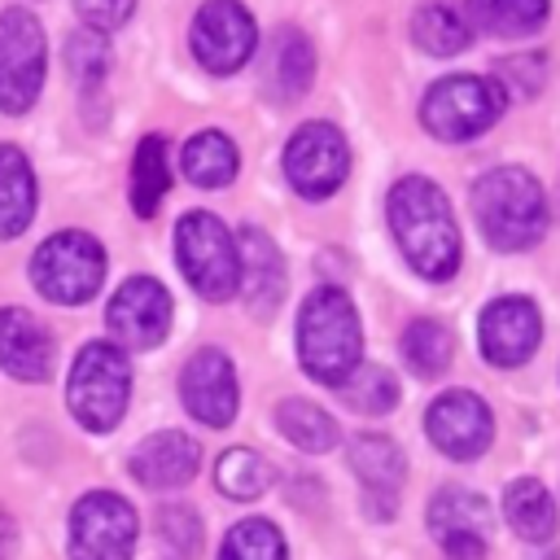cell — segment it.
<instances>
[{"mask_svg":"<svg viewBox=\"0 0 560 560\" xmlns=\"http://www.w3.org/2000/svg\"><path fill=\"white\" fill-rule=\"evenodd\" d=\"M389 214V232L402 249V258L411 262L416 276L424 280H451L459 271L464 245H459V223L451 214L446 192L424 179V175H402L389 188L385 201Z\"/></svg>","mask_w":560,"mask_h":560,"instance_id":"cell-1","label":"cell"},{"mask_svg":"<svg viewBox=\"0 0 560 560\" xmlns=\"http://www.w3.org/2000/svg\"><path fill=\"white\" fill-rule=\"evenodd\" d=\"M298 359L306 376L332 389L354 376V368L363 363V328L346 289L319 284L306 293L298 311Z\"/></svg>","mask_w":560,"mask_h":560,"instance_id":"cell-2","label":"cell"},{"mask_svg":"<svg viewBox=\"0 0 560 560\" xmlns=\"http://www.w3.org/2000/svg\"><path fill=\"white\" fill-rule=\"evenodd\" d=\"M472 214L494 249H529L547 232V192L525 166H494L472 184Z\"/></svg>","mask_w":560,"mask_h":560,"instance_id":"cell-3","label":"cell"},{"mask_svg":"<svg viewBox=\"0 0 560 560\" xmlns=\"http://www.w3.org/2000/svg\"><path fill=\"white\" fill-rule=\"evenodd\" d=\"M131 398V368L114 341H88L70 363L66 407L88 433H109Z\"/></svg>","mask_w":560,"mask_h":560,"instance_id":"cell-4","label":"cell"},{"mask_svg":"<svg viewBox=\"0 0 560 560\" xmlns=\"http://www.w3.org/2000/svg\"><path fill=\"white\" fill-rule=\"evenodd\" d=\"M508 109V92L490 74H446L420 101V122L429 136L459 144L490 131Z\"/></svg>","mask_w":560,"mask_h":560,"instance_id":"cell-5","label":"cell"},{"mask_svg":"<svg viewBox=\"0 0 560 560\" xmlns=\"http://www.w3.org/2000/svg\"><path fill=\"white\" fill-rule=\"evenodd\" d=\"M175 262L206 302H228L241 293V249L210 210H188L175 223Z\"/></svg>","mask_w":560,"mask_h":560,"instance_id":"cell-6","label":"cell"},{"mask_svg":"<svg viewBox=\"0 0 560 560\" xmlns=\"http://www.w3.org/2000/svg\"><path fill=\"white\" fill-rule=\"evenodd\" d=\"M31 280L35 289L57 302V306H79L96 298L105 280V245L92 232H52L35 254H31Z\"/></svg>","mask_w":560,"mask_h":560,"instance_id":"cell-7","label":"cell"},{"mask_svg":"<svg viewBox=\"0 0 560 560\" xmlns=\"http://www.w3.org/2000/svg\"><path fill=\"white\" fill-rule=\"evenodd\" d=\"M48 70V44L44 26L31 9L13 4L0 13V109L4 114H26L39 101Z\"/></svg>","mask_w":560,"mask_h":560,"instance_id":"cell-8","label":"cell"},{"mask_svg":"<svg viewBox=\"0 0 560 560\" xmlns=\"http://www.w3.org/2000/svg\"><path fill=\"white\" fill-rule=\"evenodd\" d=\"M350 175V144L341 136V127L332 122H302L289 144H284V179L293 184L298 197L306 201H324L332 197Z\"/></svg>","mask_w":560,"mask_h":560,"instance_id":"cell-9","label":"cell"},{"mask_svg":"<svg viewBox=\"0 0 560 560\" xmlns=\"http://www.w3.org/2000/svg\"><path fill=\"white\" fill-rule=\"evenodd\" d=\"M140 521L114 490H88L70 508V560H131Z\"/></svg>","mask_w":560,"mask_h":560,"instance_id":"cell-10","label":"cell"},{"mask_svg":"<svg viewBox=\"0 0 560 560\" xmlns=\"http://www.w3.org/2000/svg\"><path fill=\"white\" fill-rule=\"evenodd\" d=\"M192 57L210 74L241 70L258 48V22L241 0H206L188 31Z\"/></svg>","mask_w":560,"mask_h":560,"instance_id":"cell-11","label":"cell"},{"mask_svg":"<svg viewBox=\"0 0 560 560\" xmlns=\"http://www.w3.org/2000/svg\"><path fill=\"white\" fill-rule=\"evenodd\" d=\"M105 328L118 350H153L171 332V293L153 276H131L105 306Z\"/></svg>","mask_w":560,"mask_h":560,"instance_id":"cell-12","label":"cell"},{"mask_svg":"<svg viewBox=\"0 0 560 560\" xmlns=\"http://www.w3.org/2000/svg\"><path fill=\"white\" fill-rule=\"evenodd\" d=\"M424 433H429V442L442 455H451V459H477V455H486V446L494 438V416H490V407L477 394L446 389V394H438L429 402Z\"/></svg>","mask_w":560,"mask_h":560,"instance_id":"cell-13","label":"cell"},{"mask_svg":"<svg viewBox=\"0 0 560 560\" xmlns=\"http://www.w3.org/2000/svg\"><path fill=\"white\" fill-rule=\"evenodd\" d=\"M179 398L188 407V416H197L210 429H228L236 420L241 407V389H236V368L223 350L206 346L197 350L184 372H179Z\"/></svg>","mask_w":560,"mask_h":560,"instance_id":"cell-14","label":"cell"},{"mask_svg":"<svg viewBox=\"0 0 560 560\" xmlns=\"http://www.w3.org/2000/svg\"><path fill=\"white\" fill-rule=\"evenodd\" d=\"M542 341V315L529 298H494L481 311L477 346L494 368H521Z\"/></svg>","mask_w":560,"mask_h":560,"instance_id":"cell-15","label":"cell"},{"mask_svg":"<svg viewBox=\"0 0 560 560\" xmlns=\"http://www.w3.org/2000/svg\"><path fill=\"white\" fill-rule=\"evenodd\" d=\"M429 529L442 542L451 560H486V534H490V503L472 490L446 486L429 503Z\"/></svg>","mask_w":560,"mask_h":560,"instance_id":"cell-16","label":"cell"},{"mask_svg":"<svg viewBox=\"0 0 560 560\" xmlns=\"http://www.w3.org/2000/svg\"><path fill=\"white\" fill-rule=\"evenodd\" d=\"M350 468L363 486V508L372 521H389L398 512V490L407 477V459L394 438L385 433H359L350 438Z\"/></svg>","mask_w":560,"mask_h":560,"instance_id":"cell-17","label":"cell"},{"mask_svg":"<svg viewBox=\"0 0 560 560\" xmlns=\"http://www.w3.org/2000/svg\"><path fill=\"white\" fill-rule=\"evenodd\" d=\"M201 468V446L197 438L179 433V429H162V433H149L131 459H127V472L144 486V490H175V486H188L192 472Z\"/></svg>","mask_w":560,"mask_h":560,"instance_id":"cell-18","label":"cell"},{"mask_svg":"<svg viewBox=\"0 0 560 560\" xmlns=\"http://www.w3.org/2000/svg\"><path fill=\"white\" fill-rule=\"evenodd\" d=\"M57 363V346L44 319H35L22 306H4L0 311V368L13 381H48Z\"/></svg>","mask_w":560,"mask_h":560,"instance_id":"cell-19","label":"cell"},{"mask_svg":"<svg viewBox=\"0 0 560 560\" xmlns=\"http://www.w3.org/2000/svg\"><path fill=\"white\" fill-rule=\"evenodd\" d=\"M315 83V44L298 26H280L262 48V96L293 105Z\"/></svg>","mask_w":560,"mask_h":560,"instance_id":"cell-20","label":"cell"},{"mask_svg":"<svg viewBox=\"0 0 560 560\" xmlns=\"http://www.w3.org/2000/svg\"><path fill=\"white\" fill-rule=\"evenodd\" d=\"M241 298L254 319H271L284 298V258L262 228H241Z\"/></svg>","mask_w":560,"mask_h":560,"instance_id":"cell-21","label":"cell"},{"mask_svg":"<svg viewBox=\"0 0 560 560\" xmlns=\"http://www.w3.org/2000/svg\"><path fill=\"white\" fill-rule=\"evenodd\" d=\"M35 171L18 144H0V241L22 236L35 219Z\"/></svg>","mask_w":560,"mask_h":560,"instance_id":"cell-22","label":"cell"},{"mask_svg":"<svg viewBox=\"0 0 560 560\" xmlns=\"http://www.w3.org/2000/svg\"><path fill=\"white\" fill-rule=\"evenodd\" d=\"M551 13V0H464L468 31L481 35H534Z\"/></svg>","mask_w":560,"mask_h":560,"instance_id":"cell-23","label":"cell"},{"mask_svg":"<svg viewBox=\"0 0 560 560\" xmlns=\"http://www.w3.org/2000/svg\"><path fill=\"white\" fill-rule=\"evenodd\" d=\"M236 166H241V153H236L232 136L228 131H214V127L210 131H197L184 144V153H179V171L197 188H223V184H232Z\"/></svg>","mask_w":560,"mask_h":560,"instance_id":"cell-24","label":"cell"},{"mask_svg":"<svg viewBox=\"0 0 560 560\" xmlns=\"http://www.w3.org/2000/svg\"><path fill=\"white\" fill-rule=\"evenodd\" d=\"M411 39L429 57H455V52H464L472 44V31H468L464 13L451 0H424L411 13Z\"/></svg>","mask_w":560,"mask_h":560,"instance_id":"cell-25","label":"cell"},{"mask_svg":"<svg viewBox=\"0 0 560 560\" xmlns=\"http://www.w3.org/2000/svg\"><path fill=\"white\" fill-rule=\"evenodd\" d=\"M503 512H508V525L525 542H547L556 534V499L534 477H521L503 490Z\"/></svg>","mask_w":560,"mask_h":560,"instance_id":"cell-26","label":"cell"},{"mask_svg":"<svg viewBox=\"0 0 560 560\" xmlns=\"http://www.w3.org/2000/svg\"><path fill=\"white\" fill-rule=\"evenodd\" d=\"M171 188V158H166V136H144L131 158V210L140 219L158 214L162 197Z\"/></svg>","mask_w":560,"mask_h":560,"instance_id":"cell-27","label":"cell"},{"mask_svg":"<svg viewBox=\"0 0 560 560\" xmlns=\"http://www.w3.org/2000/svg\"><path fill=\"white\" fill-rule=\"evenodd\" d=\"M276 429L306 455H324L337 446V420L306 398H284L276 407Z\"/></svg>","mask_w":560,"mask_h":560,"instance_id":"cell-28","label":"cell"},{"mask_svg":"<svg viewBox=\"0 0 560 560\" xmlns=\"http://www.w3.org/2000/svg\"><path fill=\"white\" fill-rule=\"evenodd\" d=\"M271 481H276V464L262 459V455L249 451V446H232V451H223L219 464H214V486H219L228 499H258V494L271 490Z\"/></svg>","mask_w":560,"mask_h":560,"instance_id":"cell-29","label":"cell"},{"mask_svg":"<svg viewBox=\"0 0 560 560\" xmlns=\"http://www.w3.org/2000/svg\"><path fill=\"white\" fill-rule=\"evenodd\" d=\"M451 354H455V337L446 324H438V319H411L407 324L402 359L416 376H442L451 368Z\"/></svg>","mask_w":560,"mask_h":560,"instance_id":"cell-30","label":"cell"},{"mask_svg":"<svg viewBox=\"0 0 560 560\" xmlns=\"http://www.w3.org/2000/svg\"><path fill=\"white\" fill-rule=\"evenodd\" d=\"M337 394L359 416H385L389 407H398V381H394V372H385L376 363H359L354 376Z\"/></svg>","mask_w":560,"mask_h":560,"instance_id":"cell-31","label":"cell"},{"mask_svg":"<svg viewBox=\"0 0 560 560\" xmlns=\"http://www.w3.org/2000/svg\"><path fill=\"white\" fill-rule=\"evenodd\" d=\"M284 538L271 521L262 516H249V521H236L219 547V560H284Z\"/></svg>","mask_w":560,"mask_h":560,"instance_id":"cell-32","label":"cell"},{"mask_svg":"<svg viewBox=\"0 0 560 560\" xmlns=\"http://www.w3.org/2000/svg\"><path fill=\"white\" fill-rule=\"evenodd\" d=\"M109 61H114V52H109V39H105L101 31H88V26H83V31H74V35L66 39V66H70L74 83H83V88L105 83Z\"/></svg>","mask_w":560,"mask_h":560,"instance_id":"cell-33","label":"cell"},{"mask_svg":"<svg viewBox=\"0 0 560 560\" xmlns=\"http://www.w3.org/2000/svg\"><path fill=\"white\" fill-rule=\"evenodd\" d=\"M158 538L175 551V560H197L201 547H206L201 516L188 503H162L158 508Z\"/></svg>","mask_w":560,"mask_h":560,"instance_id":"cell-34","label":"cell"},{"mask_svg":"<svg viewBox=\"0 0 560 560\" xmlns=\"http://www.w3.org/2000/svg\"><path fill=\"white\" fill-rule=\"evenodd\" d=\"M74 9H79V18H83V26L88 31H118L131 13H136V0H74Z\"/></svg>","mask_w":560,"mask_h":560,"instance_id":"cell-35","label":"cell"},{"mask_svg":"<svg viewBox=\"0 0 560 560\" xmlns=\"http://www.w3.org/2000/svg\"><path fill=\"white\" fill-rule=\"evenodd\" d=\"M13 551H18V525H13V516L0 508V560H13Z\"/></svg>","mask_w":560,"mask_h":560,"instance_id":"cell-36","label":"cell"},{"mask_svg":"<svg viewBox=\"0 0 560 560\" xmlns=\"http://www.w3.org/2000/svg\"><path fill=\"white\" fill-rule=\"evenodd\" d=\"M538 560H560V551H547V556H538Z\"/></svg>","mask_w":560,"mask_h":560,"instance_id":"cell-37","label":"cell"}]
</instances>
